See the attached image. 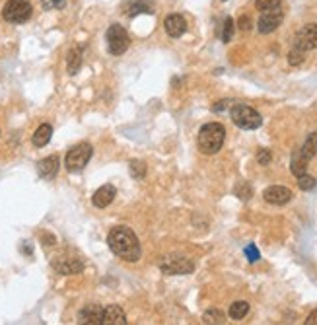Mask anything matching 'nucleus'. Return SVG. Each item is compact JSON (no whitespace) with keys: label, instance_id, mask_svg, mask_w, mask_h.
Here are the masks:
<instances>
[{"label":"nucleus","instance_id":"nucleus-7","mask_svg":"<svg viewBox=\"0 0 317 325\" xmlns=\"http://www.w3.org/2000/svg\"><path fill=\"white\" fill-rule=\"evenodd\" d=\"M160 271L164 275H189L195 271V265L187 257H170L160 265Z\"/></svg>","mask_w":317,"mask_h":325},{"label":"nucleus","instance_id":"nucleus-25","mask_svg":"<svg viewBox=\"0 0 317 325\" xmlns=\"http://www.w3.org/2000/svg\"><path fill=\"white\" fill-rule=\"evenodd\" d=\"M255 8L259 12H271L280 8V0H255Z\"/></svg>","mask_w":317,"mask_h":325},{"label":"nucleus","instance_id":"nucleus-1","mask_svg":"<svg viewBox=\"0 0 317 325\" xmlns=\"http://www.w3.org/2000/svg\"><path fill=\"white\" fill-rule=\"evenodd\" d=\"M107 243H109V250L113 252V255H117L123 261H129V263H136L142 255L140 241L129 226L111 228V232L107 236Z\"/></svg>","mask_w":317,"mask_h":325},{"label":"nucleus","instance_id":"nucleus-6","mask_svg":"<svg viewBox=\"0 0 317 325\" xmlns=\"http://www.w3.org/2000/svg\"><path fill=\"white\" fill-rule=\"evenodd\" d=\"M129 45L130 37L123 26H119V24L109 26V30H107V49H109L111 55H115V57L123 55L129 49Z\"/></svg>","mask_w":317,"mask_h":325},{"label":"nucleus","instance_id":"nucleus-36","mask_svg":"<svg viewBox=\"0 0 317 325\" xmlns=\"http://www.w3.org/2000/svg\"><path fill=\"white\" fill-rule=\"evenodd\" d=\"M228 104H230L228 100H222V102H218V104L214 105L212 109H214V111H222V109H226V107H228Z\"/></svg>","mask_w":317,"mask_h":325},{"label":"nucleus","instance_id":"nucleus-27","mask_svg":"<svg viewBox=\"0 0 317 325\" xmlns=\"http://www.w3.org/2000/svg\"><path fill=\"white\" fill-rule=\"evenodd\" d=\"M303 60H305V51H302V49L294 47V49L288 53V62L292 66H300Z\"/></svg>","mask_w":317,"mask_h":325},{"label":"nucleus","instance_id":"nucleus-15","mask_svg":"<svg viewBox=\"0 0 317 325\" xmlns=\"http://www.w3.org/2000/svg\"><path fill=\"white\" fill-rule=\"evenodd\" d=\"M101 317H103V308L98 306V304H90V306H84L80 313H78V319L80 323H90V325H100Z\"/></svg>","mask_w":317,"mask_h":325},{"label":"nucleus","instance_id":"nucleus-12","mask_svg":"<svg viewBox=\"0 0 317 325\" xmlns=\"http://www.w3.org/2000/svg\"><path fill=\"white\" fill-rule=\"evenodd\" d=\"M164 28L170 37H181L187 31V22L181 14H170L164 20Z\"/></svg>","mask_w":317,"mask_h":325},{"label":"nucleus","instance_id":"nucleus-11","mask_svg":"<svg viewBox=\"0 0 317 325\" xmlns=\"http://www.w3.org/2000/svg\"><path fill=\"white\" fill-rule=\"evenodd\" d=\"M292 197H294L292 191L284 185H271L263 191V199L271 205H286Z\"/></svg>","mask_w":317,"mask_h":325},{"label":"nucleus","instance_id":"nucleus-21","mask_svg":"<svg viewBox=\"0 0 317 325\" xmlns=\"http://www.w3.org/2000/svg\"><path fill=\"white\" fill-rule=\"evenodd\" d=\"M300 152H302L307 160L315 156L317 154V133H311L307 138H305V142H303V146H302Z\"/></svg>","mask_w":317,"mask_h":325},{"label":"nucleus","instance_id":"nucleus-34","mask_svg":"<svg viewBox=\"0 0 317 325\" xmlns=\"http://www.w3.org/2000/svg\"><path fill=\"white\" fill-rule=\"evenodd\" d=\"M41 239L45 241V246H55L57 243V237L51 236V234H41Z\"/></svg>","mask_w":317,"mask_h":325},{"label":"nucleus","instance_id":"nucleus-35","mask_svg":"<svg viewBox=\"0 0 317 325\" xmlns=\"http://www.w3.org/2000/svg\"><path fill=\"white\" fill-rule=\"evenodd\" d=\"M305 325H317V308L309 315H307V319H305Z\"/></svg>","mask_w":317,"mask_h":325},{"label":"nucleus","instance_id":"nucleus-28","mask_svg":"<svg viewBox=\"0 0 317 325\" xmlns=\"http://www.w3.org/2000/svg\"><path fill=\"white\" fill-rule=\"evenodd\" d=\"M233 20H231L230 16L224 20V31H222V41L224 43H228V41H231V37H233Z\"/></svg>","mask_w":317,"mask_h":325},{"label":"nucleus","instance_id":"nucleus-29","mask_svg":"<svg viewBox=\"0 0 317 325\" xmlns=\"http://www.w3.org/2000/svg\"><path fill=\"white\" fill-rule=\"evenodd\" d=\"M298 187H300L302 191H311V189L315 187V178H311V176L303 174V176L298 178Z\"/></svg>","mask_w":317,"mask_h":325},{"label":"nucleus","instance_id":"nucleus-2","mask_svg":"<svg viewBox=\"0 0 317 325\" xmlns=\"http://www.w3.org/2000/svg\"><path fill=\"white\" fill-rule=\"evenodd\" d=\"M226 140V129L220 123H206L199 131L197 144L202 154H216L220 148L224 146Z\"/></svg>","mask_w":317,"mask_h":325},{"label":"nucleus","instance_id":"nucleus-26","mask_svg":"<svg viewBox=\"0 0 317 325\" xmlns=\"http://www.w3.org/2000/svg\"><path fill=\"white\" fill-rule=\"evenodd\" d=\"M140 12H146V14H152V12H154V10L150 8L148 0H138V2H134V4L130 6L129 16H136V14H140Z\"/></svg>","mask_w":317,"mask_h":325},{"label":"nucleus","instance_id":"nucleus-4","mask_svg":"<svg viewBox=\"0 0 317 325\" xmlns=\"http://www.w3.org/2000/svg\"><path fill=\"white\" fill-rule=\"evenodd\" d=\"M92 154H94V148L90 146L88 142H80L72 146L66 152V158H64V166L70 174H78L82 172L88 166V162L92 160Z\"/></svg>","mask_w":317,"mask_h":325},{"label":"nucleus","instance_id":"nucleus-18","mask_svg":"<svg viewBox=\"0 0 317 325\" xmlns=\"http://www.w3.org/2000/svg\"><path fill=\"white\" fill-rule=\"evenodd\" d=\"M82 66V47H72L66 57V68L68 74H76Z\"/></svg>","mask_w":317,"mask_h":325},{"label":"nucleus","instance_id":"nucleus-33","mask_svg":"<svg viewBox=\"0 0 317 325\" xmlns=\"http://www.w3.org/2000/svg\"><path fill=\"white\" fill-rule=\"evenodd\" d=\"M45 10H57V8H62L64 6V0H41Z\"/></svg>","mask_w":317,"mask_h":325},{"label":"nucleus","instance_id":"nucleus-19","mask_svg":"<svg viewBox=\"0 0 317 325\" xmlns=\"http://www.w3.org/2000/svg\"><path fill=\"white\" fill-rule=\"evenodd\" d=\"M307 158L303 156L302 152L298 150L294 156H292V162H290V172L296 176V178H300V176H303L305 174V170H307Z\"/></svg>","mask_w":317,"mask_h":325},{"label":"nucleus","instance_id":"nucleus-10","mask_svg":"<svg viewBox=\"0 0 317 325\" xmlns=\"http://www.w3.org/2000/svg\"><path fill=\"white\" fill-rule=\"evenodd\" d=\"M282 10L276 8V10H271V12H261V18L257 22V30L259 33H273L280 24H282Z\"/></svg>","mask_w":317,"mask_h":325},{"label":"nucleus","instance_id":"nucleus-22","mask_svg":"<svg viewBox=\"0 0 317 325\" xmlns=\"http://www.w3.org/2000/svg\"><path fill=\"white\" fill-rule=\"evenodd\" d=\"M249 313V304L240 300V302H233L230 306V317L231 319H244L245 315Z\"/></svg>","mask_w":317,"mask_h":325},{"label":"nucleus","instance_id":"nucleus-5","mask_svg":"<svg viewBox=\"0 0 317 325\" xmlns=\"http://www.w3.org/2000/svg\"><path fill=\"white\" fill-rule=\"evenodd\" d=\"M33 14L29 0H8L2 8V18L10 24H26Z\"/></svg>","mask_w":317,"mask_h":325},{"label":"nucleus","instance_id":"nucleus-9","mask_svg":"<svg viewBox=\"0 0 317 325\" xmlns=\"http://www.w3.org/2000/svg\"><path fill=\"white\" fill-rule=\"evenodd\" d=\"M296 47L302 51L317 49V24H307L296 35Z\"/></svg>","mask_w":317,"mask_h":325},{"label":"nucleus","instance_id":"nucleus-32","mask_svg":"<svg viewBox=\"0 0 317 325\" xmlns=\"http://www.w3.org/2000/svg\"><path fill=\"white\" fill-rule=\"evenodd\" d=\"M271 152L269 150H265V148H261L259 152H257V162H259V166H269L271 164Z\"/></svg>","mask_w":317,"mask_h":325},{"label":"nucleus","instance_id":"nucleus-13","mask_svg":"<svg viewBox=\"0 0 317 325\" xmlns=\"http://www.w3.org/2000/svg\"><path fill=\"white\" fill-rule=\"evenodd\" d=\"M115 195H117L115 187H113L111 183H105V185H101L100 189L94 193V197H92V203H94V207L105 208V207H109V205L113 203Z\"/></svg>","mask_w":317,"mask_h":325},{"label":"nucleus","instance_id":"nucleus-16","mask_svg":"<svg viewBox=\"0 0 317 325\" xmlns=\"http://www.w3.org/2000/svg\"><path fill=\"white\" fill-rule=\"evenodd\" d=\"M58 156H47V158H43L41 162L37 164V172H39V176L45 179H53L55 176L58 174Z\"/></svg>","mask_w":317,"mask_h":325},{"label":"nucleus","instance_id":"nucleus-3","mask_svg":"<svg viewBox=\"0 0 317 325\" xmlns=\"http://www.w3.org/2000/svg\"><path fill=\"white\" fill-rule=\"evenodd\" d=\"M230 117L233 121L235 127L244 129V131H253V129H259L263 119L261 115L249 105L245 104H235L233 107L230 109Z\"/></svg>","mask_w":317,"mask_h":325},{"label":"nucleus","instance_id":"nucleus-30","mask_svg":"<svg viewBox=\"0 0 317 325\" xmlns=\"http://www.w3.org/2000/svg\"><path fill=\"white\" fill-rule=\"evenodd\" d=\"M245 255H247V261H249V263H255V261H259L261 259L259 250H257L253 243H249V246L245 248Z\"/></svg>","mask_w":317,"mask_h":325},{"label":"nucleus","instance_id":"nucleus-23","mask_svg":"<svg viewBox=\"0 0 317 325\" xmlns=\"http://www.w3.org/2000/svg\"><path fill=\"white\" fill-rule=\"evenodd\" d=\"M233 193H235V195H237L242 201H249V199L253 197V189H251V185H249L247 181H240V183L235 185Z\"/></svg>","mask_w":317,"mask_h":325},{"label":"nucleus","instance_id":"nucleus-31","mask_svg":"<svg viewBox=\"0 0 317 325\" xmlns=\"http://www.w3.org/2000/svg\"><path fill=\"white\" fill-rule=\"evenodd\" d=\"M237 28L242 31H249L253 28V22H251V18L247 14H242L240 16V20H237Z\"/></svg>","mask_w":317,"mask_h":325},{"label":"nucleus","instance_id":"nucleus-17","mask_svg":"<svg viewBox=\"0 0 317 325\" xmlns=\"http://www.w3.org/2000/svg\"><path fill=\"white\" fill-rule=\"evenodd\" d=\"M51 136H53V127L51 125H47V123H43V125H39L37 127V131L33 133V146L37 148H43L49 140H51Z\"/></svg>","mask_w":317,"mask_h":325},{"label":"nucleus","instance_id":"nucleus-8","mask_svg":"<svg viewBox=\"0 0 317 325\" xmlns=\"http://www.w3.org/2000/svg\"><path fill=\"white\" fill-rule=\"evenodd\" d=\"M53 269L60 273V275H76L80 271H84V261L80 257H72V255H58L53 259Z\"/></svg>","mask_w":317,"mask_h":325},{"label":"nucleus","instance_id":"nucleus-20","mask_svg":"<svg viewBox=\"0 0 317 325\" xmlns=\"http://www.w3.org/2000/svg\"><path fill=\"white\" fill-rule=\"evenodd\" d=\"M202 321L204 323H226V313L220 311L218 308H210L202 313Z\"/></svg>","mask_w":317,"mask_h":325},{"label":"nucleus","instance_id":"nucleus-24","mask_svg":"<svg viewBox=\"0 0 317 325\" xmlns=\"http://www.w3.org/2000/svg\"><path fill=\"white\" fill-rule=\"evenodd\" d=\"M130 166V176L134 179H144L146 176V164L140 162V160H132L129 164Z\"/></svg>","mask_w":317,"mask_h":325},{"label":"nucleus","instance_id":"nucleus-14","mask_svg":"<svg viewBox=\"0 0 317 325\" xmlns=\"http://www.w3.org/2000/svg\"><path fill=\"white\" fill-rule=\"evenodd\" d=\"M101 323L103 325H125L127 323V315L121 306L111 304L107 308H103V317H101Z\"/></svg>","mask_w":317,"mask_h":325}]
</instances>
